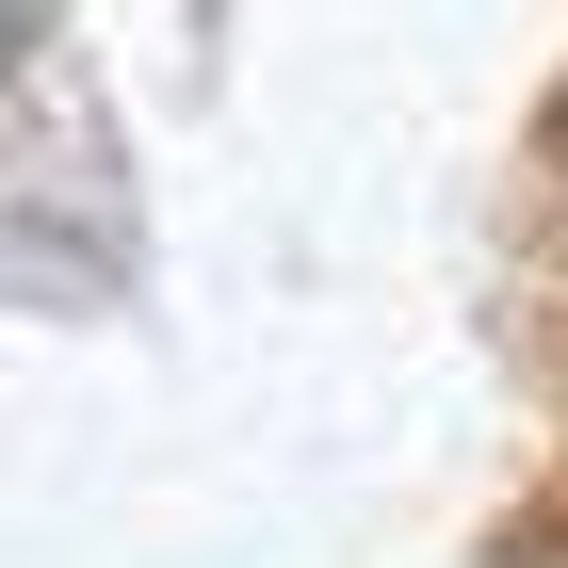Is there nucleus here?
I'll use <instances>...</instances> for the list:
<instances>
[{"label":"nucleus","mask_w":568,"mask_h":568,"mask_svg":"<svg viewBox=\"0 0 568 568\" xmlns=\"http://www.w3.org/2000/svg\"><path fill=\"white\" fill-rule=\"evenodd\" d=\"M0 17H17V0H0Z\"/></svg>","instance_id":"obj_1"}]
</instances>
